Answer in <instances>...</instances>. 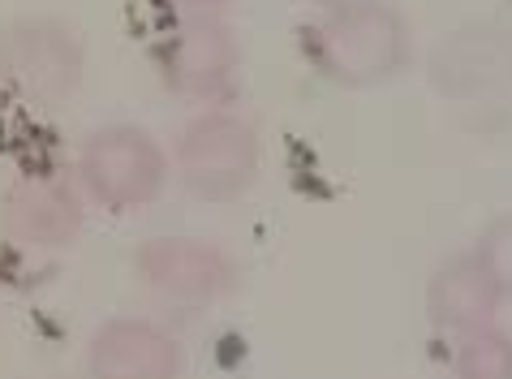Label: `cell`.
Returning <instances> with one entry per match:
<instances>
[{"label": "cell", "instance_id": "1", "mask_svg": "<svg viewBox=\"0 0 512 379\" xmlns=\"http://www.w3.org/2000/svg\"><path fill=\"white\" fill-rule=\"evenodd\" d=\"M302 61L336 91H375L414 61V31L392 0H340L302 26Z\"/></svg>", "mask_w": 512, "mask_h": 379}, {"label": "cell", "instance_id": "2", "mask_svg": "<svg viewBox=\"0 0 512 379\" xmlns=\"http://www.w3.org/2000/svg\"><path fill=\"white\" fill-rule=\"evenodd\" d=\"M173 177L194 203L224 207L254 190L263 173V138L233 108H203L173 143Z\"/></svg>", "mask_w": 512, "mask_h": 379}, {"label": "cell", "instance_id": "3", "mask_svg": "<svg viewBox=\"0 0 512 379\" xmlns=\"http://www.w3.org/2000/svg\"><path fill=\"white\" fill-rule=\"evenodd\" d=\"M168 177H173L168 147L134 121H112L91 130L74 160V181L87 194V203L112 216L160 203Z\"/></svg>", "mask_w": 512, "mask_h": 379}, {"label": "cell", "instance_id": "4", "mask_svg": "<svg viewBox=\"0 0 512 379\" xmlns=\"http://www.w3.org/2000/svg\"><path fill=\"white\" fill-rule=\"evenodd\" d=\"M151 65L173 100L216 108L241 74V35L224 13L177 9L151 39Z\"/></svg>", "mask_w": 512, "mask_h": 379}, {"label": "cell", "instance_id": "5", "mask_svg": "<svg viewBox=\"0 0 512 379\" xmlns=\"http://www.w3.org/2000/svg\"><path fill=\"white\" fill-rule=\"evenodd\" d=\"M87 78V44L56 13H18L0 26V91L52 108L74 100Z\"/></svg>", "mask_w": 512, "mask_h": 379}, {"label": "cell", "instance_id": "6", "mask_svg": "<svg viewBox=\"0 0 512 379\" xmlns=\"http://www.w3.org/2000/svg\"><path fill=\"white\" fill-rule=\"evenodd\" d=\"M91 203L82 186L61 168L26 164L0 190V233L18 250L56 255L87 233Z\"/></svg>", "mask_w": 512, "mask_h": 379}, {"label": "cell", "instance_id": "7", "mask_svg": "<svg viewBox=\"0 0 512 379\" xmlns=\"http://www.w3.org/2000/svg\"><path fill=\"white\" fill-rule=\"evenodd\" d=\"M138 285L177 311H207L237 289V263L220 242L190 233H160L134 246Z\"/></svg>", "mask_w": 512, "mask_h": 379}, {"label": "cell", "instance_id": "8", "mask_svg": "<svg viewBox=\"0 0 512 379\" xmlns=\"http://www.w3.org/2000/svg\"><path fill=\"white\" fill-rule=\"evenodd\" d=\"M431 87L444 100L482 104L512 91V31L491 22H465L444 35L426 61Z\"/></svg>", "mask_w": 512, "mask_h": 379}, {"label": "cell", "instance_id": "9", "mask_svg": "<svg viewBox=\"0 0 512 379\" xmlns=\"http://www.w3.org/2000/svg\"><path fill=\"white\" fill-rule=\"evenodd\" d=\"M87 379H181L186 345L142 315H112L87 341Z\"/></svg>", "mask_w": 512, "mask_h": 379}, {"label": "cell", "instance_id": "10", "mask_svg": "<svg viewBox=\"0 0 512 379\" xmlns=\"http://www.w3.org/2000/svg\"><path fill=\"white\" fill-rule=\"evenodd\" d=\"M426 319L439 336L461 341L469 332H482L500 324L504 293L495 289V280L474 255H452L426 280Z\"/></svg>", "mask_w": 512, "mask_h": 379}, {"label": "cell", "instance_id": "11", "mask_svg": "<svg viewBox=\"0 0 512 379\" xmlns=\"http://www.w3.org/2000/svg\"><path fill=\"white\" fill-rule=\"evenodd\" d=\"M452 379H512V332L491 324L461 336L452 349Z\"/></svg>", "mask_w": 512, "mask_h": 379}, {"label": "cell", "instance_id": "12", "mask_svg": "<svg viewBox=\"0 0 512 379\" xmlns=\"http://www.w3.org/2000/svg\"><path fill=\"white\" fill-rule=\"evenodd\" d=\"M487 276L495 280V289L504 293V302H512V212H500L495 220L482 224L474 250H469Z\"/></svg>", "mask_w": 512, "mask_h": 379}, {"label": "cell", "instance_id": "13", "mask_svg": "<svg viewBox=\"0 0 512 379\" xmlns=\"http://www.w3.org/2000/svg\"><path fill=\"white\" fill-rule=\"evenodd\" d=\"M173 9H198V13H220V9H229L233 0H168Z\"/></svg>", "mask_w": 512, "mask_h": 379}, {"label": "cell", "instance_id": "14", "mask_svg": "<svg viewBox=\"0 0 512 379\" xmlns=\"http://www.w3.org/2000/svg\"><path fill=\"white\" fill-rule=\"evenodd\" d=\"M310 5H319V9H327V5H340V0H310Z\"/></svg>", "mask_w": 512, "mask_h": 379}, {"label": "cell", "instance_id": "15", "mask_svg": "<svg viewBox=\"0 0 512 379\" xmlns=\"http://www.w3.org/2000/svg\"><path fill=\"white\" fill-rule=\"evenodd\" d=\"M56 379H65V375H56Z\"/></svg>", "mask_w": 512, "mask_h": 379}, {"label": "cell", "instance_id": "16", "mask_svg": "<svg viewBox=\"0 0 512 379\" xmlns=\"http://www.w3.org/2000/svg\"><path fill=\"white\" fill-rule=\"evenodd\" d=\"M508 9H512V0H508Z\"/></svg>", "mask_w": 512, "mask_h": 379}]
</instances>
